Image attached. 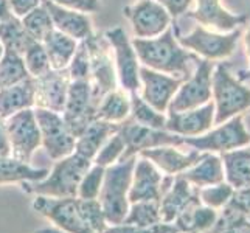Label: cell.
Returning a JSON list of instances; mask_svg holds the SVG:
<instances>
[{
  "instance_id": "1",
  "label": "cell",
  "mask_w": 250,
  "mask_h": 233,
  "mask_svg": "<svg viewBox=\"0 0 250 233\" xmlns=\"http://www.w3.org/2000/svg\"><path fill=\"white\" fill-rule=\"evenodd\" d=\"M132 45L142 65L171 76L182 78V80L191 76L194 67L201 61L199 56L179 44L176 27L172 25L157 38H134Z\"/></svg>"
},
{
  "instance_id": "2",
  "label": "cell",
  "mask_w": 250,
  "mask_h": 233,
  "mask_svg": "<svg viewBox=\"0 0 250 233\" xmlns=\"http://www.w3.org/2000/svg\"><path fill=\"white\" fill-rule=\"evenodd\" d=\"M92 167V160H87L76 152L56 160L45 179L36 182H22L23 193L48 197H76L78 187L85 171Z\"/></svg>"
},
{
  "instance_id": "3",
  "label": "cell",
  "mask_w": 250,
  "mask_h": 233,
  "mask_svg": "<svg viewBox=\"0 0 250 233\" xmlns=\"http://www.w3.org/2000/svg\"><path fill=\"white\" fill-rule=\"evenodd\" d=\"M137 157L120 160L104 171L103 187L98 196L107 226H120L129 210V188L132 182V172Z\"/></svg>"
},
{
  "instance_id": "4",
  "label": "cell",
  "mask_w": 250,
  "mask_h": 233,
  "mask_svg": "<svg viewBox=\"0 0 250 233\" xmlns=\"http://www.w3.org/2000/svg\"><path fill=\"white\" fill-rule=\"evenodd\" d=\"M211 101L214 105V126L250 109V89L229 70L226 63L214 65L211 76Z\"/></svg>"
},
{
  "instance_id": "5",
  "label": "cell",
  "mask_w": 250,
  "mask_h": 233,
  "mask_svg": "<svg viewBox=\"0 0 250 233\" xmlns=\"http://www.w3.org/2000/svg\"><path fill=\"white\" fill-rule=\"evenodd\" d=\"M241 34H243L241 27L229 33H218L197 23L188 34H179V30L176 28L179 44L208 61H224L230 58L238 47Z\"/></svg>"
},
{
  "instance_id": "6",
  "label": "cell",
  "mask_w": 250,
  "mask_h": 233,
  "mask_svg": "<svg viewBox=\"0 0 250 233\" xmlns=\"http://www.w3.org/2000/svg\"><path fill=\"white\" fill-rule=\"evenodd\" d=\"M184 145L201 152H229L250 145V132L244 125L243 115L227 120L208 132L197 137H185Z\"/></svg>"
},
{
  "instance_id": "7",
  "label": "cell",
  "mask_w": 250,
  "mask_h": 233,
  "mask_svg": "<svg viewBox=\"0 0 250 233\" xmlns=\"http://www.w3.org/2000/svg\"><path fill=\"white\" fill-rule=\"evenodd\" d=\"M89 50L90 63V84L98 103L106 93L118 89V78L112 58V50L104 34L92 33L87 39H84Z\"/></svg>"
},
{
  "instance_id": "8",
  "label": "cell",
  "mask_w": 250,
  "mask_h": 233,
  "mask_svg": "<svg viewBox=\"0 0 250 233\" xmlns=\"http://www.w3.org/2000/svg\"><path fill=\"white\" fill-rule=\"evenodd\" d=\"M104 38L107 39L112 55H114L118 84L129 93L139 92L142 64L132 45V41L127 38V33L122 27H114L104 31Z\"/></svg>"
},
{
  "instance_id": "9",
  "label": "cell",
  "mask_w": 250,
  "mask_h": 233,
  "mask_svg": "<svg viewBox=\"0 0 250 233\" xmlns=\"http://www.w3.org/2000/svg\"><path fill=\"white\" fill-rule=\"evenodd\" d=\"M33 210L65 233H93L83 218L78 197L36 196V199L33 201Z\"/></svg>"
},
{
  "instance_id": "10",
  "label": "cell",
  "mask_w": 250,
  "mask_h": 233,
  "mask_svg": "<svg viewBox=\"0 0 250 233\" xmlns=\"http://www.w3.org/2000/svg\"><path fill=\"white\" fill-rule=\"evenodd\" d=\"M34 115L41 131V146H44L50 159L59 160L75 152L76 137L67 126L62 114L34 107Z\"/></svg>"
},
{
  "instance_id": "11",
  "label": "cell",
  "mask_w": 250,
  "mask_h": 233,
  "mask_svg": "<svg viewBox=\"0 0 250 233\" xmlns=\"http://www.w3.org/2000/svg\"><path fill=\"white\" fill-rule=\"evenodd\" d=\"M214 63L201 59L191 76L180 84L179 90L172 97L167 112H182L201 107L211 101V76Z\"/></svg>"
},
{
  "instance_id": "12",
  "label": "cell",
  "mask_w": 250,
  "mask_h": 233,
  "mask_svg": "<svg viewBox=\"0 0 250 233\" xmlns=\"http://www.w3.org/2000/svg\"><path fill=\"white\" fill-rule=\"evenodd\" d=\"M11 157L30 163L33 154L41 146V131L34 115V107L25 109L5 118Z\"/></svg>"
},
{
  "instance_id": "13",
  "label": "cell",
  "mask_w": 250,
  "mask_h": 233,
  "mask_svg": "<svg viewBox=\"0 0 250 233\" xmlns=\"http://www.w3.org/2000/svg\"><path fill=\"white\" fill-rule=\"evenodd\" d=\"M118 131L125 140V152L120 160L139 157L142 151L157 148V146H184V137L168 132L167 129H152L148 126H142L132 122L131 118L120 123Z\"/></svg>"
},
{
  "instance_id": "14",
  "label": "cell",
  "mask_w": 250,
  "mask_h": 233,
  "mask_svg": "<svg viewBox=\"0 0 250 233\" xmlns=\"http://www.w3.org/2000/svg\"><path fill=\"white\" fill-rule=\"evenodd\" d=\"M98 100L95 97L90 81H72L68 87L62 118L75 137H78L85 127L97 118Z\"/></svg>"
},
{
  "instance_id": "15",
  "label": "cell",
  "mask_w": 250,
  "mask_h": 233,
  "mask_svg": "<svg viewBox=\"0 0 250 233\" xmlns=\"http://www.w3.org/2000/svg\"><path fill=\"white\" fill-rule=\"evenodd\" d=\"M172 180H174V176L162 174V171L148 159L137 157L132 172V182L127 194L129 204L142 201L160 202L162 196L168 191Z\"/></svg>"
},
{
  "instance_id": "16",
  "label": "cell",
  "mask_w": 250,
  "mask_h": 233,
  "mask_svg": "<svg viewBox=\"0 0 250 233\" xmlns=\"http://www.w3.org/2000/svg\"><path fill=\"white\" fill-rule=\"evenodd\" d=\"M137 39L157 38L171 27V16L157 0H139L123 10Z\"/></svg>"
},
{
  "instance_id": "17",
  "label": "cell",
  "mask_w": 250,
  "mask_h": 233,
  "mask_svg": "<svg viewBox=\"0 0 250 233\" xmlns=\"http://www.w3.org/2000/svg\"><path fill=\"white\" fill-rule=\"evenodd\" d=\"M34 80V107L48 109L62 114L65 107L68 87H70V75L68 70H50Z\"/></svg>"
},
{
  "instance_id": "18",
  "label": "cell",
  "mask_w": 250,
  "mask_h": 233,
  "mask_svg": "<svg viewBox=\"0 0 250 233\" xmlns=\"http://www.w3.org/2000/svg\"><path fill=\"white\" fill-rule=\"evenodd\" d=\"M185 80L176 78L167 73H162L157 70H152L142 65L140 67V89H142V98L152 106L156 110L167 114L168 106L172 97L179 90L180 84Z\"/></svg>"
},
{
  "instance_id": "19",
  "label": "cell",
  "mask_w": 250,
  "mask_h": 233,
  "mask_svg": "<svg viewBox=\"0 0 250 233\" xmlns=\"http://www.w3.org/2000/svg\"><path fill=\"white\" fill-rule=\"evenodd\" d=\"M194 10L187 16L202 27L218 33H229L249 22V14H233L222 6L221 0H194Z\"/></svg>"
},
{
  "instance_id": "20",
  "label": "cell",
  "mask_w": 250,
  "mask_h": 233,
  "mask_svg": "<svg viewBox=\"0 0 250 233\" xmlns=\"http://www.w3.org/2000/svg\"><path fill=\"white\" fill-rule=\"evenodd\" d=\"M214 126V105L213 101L207 105L182 110V112H167L165 129L180 137H197L208 132Z\"/></svg>"
},
{
  "instance_id": "21",
  "label": "cell",
  "mask_w": 250,
  "mask_h": 233,
  "mask_svg": "<svg viewBox=\"0 0 250 233\" xmlns=\"http://www.w3.org/2000/svg\"><path fill=\"white\" fill-rule=\"evenodd\" d=\"M204 154L205 152L196 151L193 148L188 152H182L179 146H157V148L142 151L139 157L152 162L163 174L177 176L199 162L204 157Z\"/></svg>"
},
{
  "instance_id": "22",
  "label": "cell",
  "mask_w": 250,
  "mask_h": 233,
  "mask_svg": "<svg viewBox=\"0 0 250 233\" xmlns=\"http://www.w3.org/2000/svg\"><path fill=\"white\" fill-rule=\"evenodd\" d=\"M42 5L47 8L51 21H53L55 30L67 34V36L76 39L78 42L87 39L93 33L89 14L67 10V8L59 6L53 2H50V0H42Z\"/></svg>"
},
{
  "instance_id": "23",
  "label": "cell",
  "mask_w": 250,
  "mask_h": 233,
  "mask_svg": "<svg viewBox=\"0 0 250 233\" xmlns=\"http://www.w3.org/2000/svg\"><path fill=\"white\" fill-rule=\"evenodd\" d=\"M196 197H199V188L188 184L184 177L174 176L171 187L168 188V191L162 196V199L159 202L162 222L172 224V221L177 218V214L182 212L189 202L194 201Z\"/></svg>"
},
{
  "instance_id": "24",
  "label": "cell",
  "mask_w": 250,
  "mask_h": 233,
  "mask_svg": "<svg viewBox=\"0 0 250 233\" xmlns=\"http://www.w3.org/2000/svg\"><path fill=\"white\" fill-rule=\"evenodd\" d=\"M218 214V210L204 205L199 197H196L177 214L172 224L182 233H208L216 224Z\"/></svg>"
},
{
  "instance_id": "25",
  "label": "cell",
  "mask_w": 250,
  "mask_h": 233,
  "mask_svg": "<svg viewBox=\"0 0 250 233\" xmlns=\"http://www.w3.org/2000/svg\"><path fill=\"white\" fill-rule=\"evenodd\" d=\"M177 176L184 177L188 184H191L196 188L216 185L226 180L222 159H221V155L214 152H205L204 157L199 162L194 163L191 168L185 169L184 172H180Z\"/></svg>"
},
{
  "instance_id": "26",
  "label": "cell",
  "mask_w": 250,
  "mask_h": 233,
  "mask_svg": "<svg viewBox=\"0 0 250 233\" xmlns=\"http://www.w3.org/2000/svg\"><path fill=\"white\" fill-rule=\"evenodd\" d=\"M120 125L109 123L104 120L95 118L84 131L76 137L75 142V152L81 157L93 160L97 152L101 149V146L107 142V139L118 131Z\"/></svg>"
},
{
  "instance_id": "27",
  "label": "cell",
  "mask_w": 250,
  "mask_h": 233,
  "mask_svg": "<svg viewBox=\"0 0 250 233\" xmlns=\"http://www.w3.org/2000/svg\"><path fill=\"white\" fill-rule=\"evenodd\" d=\"M31 107H34V80L31 76L11 87L0 89V117L8 118Z\"/></svg>"
},
{
  "instance_id": "28",
  "label": "cell",
  "mask_w": 250,
  "mask_h": 233,
  "mask_svg": "<svg viewBox=\"0 0 250 233\" xmlns=\"http://www.w3.org/2000/svg\"><path fill=\"white\" fill-rule=\"evenodd\" d=\"M224 165L226 182L233 190L250 187V145L219 154Z\"/></svg>"
},
{
  "instance_id": "29",
  "label": "cell",
  "mask_w": 250,
  "mask_h": 233,
  "mask_svg": "<svg viewBox=\"0 0 250 233\" xmlns=\"http://www.w3.org/2000/svg\"><path fill=\"white\" fill-rule=\"evenodd\" d=\"M45 168H34L30 163L21 162L11 155H0V185L36 182L48 174Z\"/></svg>"
},
{
  "instance_id": "30",
  "label": "cell",
  "mask_w": 250,
  "mask_h": 233,
  "mask_svg": "<svg viewBox=\"0 0 250 233\" xmlns=\"http://www.w3.org/2000/svg\"><path fill=\"white\" fill-rule=\"evenodd\" d=\"M42 44H44V48L47 51L51 68H55V70H64L70 64L72 58L75 56V51L78 48L80 42L61 31L53 30Z\"/></svg>"
},
{
  "instance_id": "31",
  "label": "cell",
  "mask_w": 250,
  "mask_h": 233,
  "mask_svg": "<svg viewBox=\"0 0 250 233\" xmlns=\"http://www.w3.org/2000/svg\"><path fill=\"white\" fill-rule=\"evenodd\" d=\"M131 115V93L115 89L103 97L97 106V118L120 125Z\"/></svg>"
},
{
  "instance_id": "32",
  "label": "cell",
  "mask_w": 250,
  "mask_h": 233,
  "mask_svg": "<svg viewBox=\"0 0 250 233\" xmlns=\"http://www.w3.org/2000/svg\"><path fill=\"white\" fill-rule=\"evenodd\" d=\"M33 39L25 31L21 19L16 16L8 17L6 21H0V42L5 50H11L16 53L23 55L25 48Z\"/></svg>"
},
{
  "instance_id": "33",
  "label": "cell",
  "mask_w": 250,
  "mask_h": 233,
  "mask_svg": "<svg viewBox=\"0 0 250 233\" xmlns=\"http://www.w3.org/2000/svg\"><path fill=\"white\" fill-rule=\"evenodd\" d=\"M162 222L159 201H142L129 205L123 226H132L139 229H148Z\"/></svg>"
},
{
  "instance_id": "34",
  "label": "cell",
  "mask_w": 250,
  "mask_h": 233,
  "mask_svg": "<svg viewBox=\"0 0 250 233\" xmlns=\"http://www.w3.org/2000/svg\"><path fill=\"white\" fill-rule=\"evenodd\" d=\"M129 118L142 126H148L152 129H165L167 125V114L149 106L139 92L131 93V115Z\"/></svg>"
},
{
  "instance_id": "35",
  "label": "cell",
  "mask_w": 250,
  "mask_h": 233,
  "mask_svg": "<svg viewBox=\"0 0 250 233\" xmlns=\"http://www.w3.org/2000/svg\"><path fill=\"white\" fill-rule=\"evenodd\" d=\"M27 78H30V73L25 67L22 55L11 50H5L2 59H0V89L11 87Z\"/></svg>"
},
{
  "instance_id": "36",
  "label": "cell",
  "mask_w": 250,
  "mask_h": 233,
  "mask_svg": "<svg viewBox=\"0 0 250 233\" xmlns=\"http://www.w3.org/2000/svg\"><path fill=\"white\" fill-rule=\"evenodd\" d=\"M208 233H250V219L236 207L227 204L219 210L216 224Z\"/></svg>"
},
{
  "instance_id": "37",
  "label": "cell",
  "mask_w": 250,
  "mask_h": 233,
  "mask_svg": "<svg viewBox=\"0 0 250 233\" xmlns=\"http://www.w3.org/2000/svg\"><path fill=\"white\" fill-rule=\"evenodd\" d=\"M21 22H22L28 36L33 41H38V42H44L48 34L55 30L53 21H51L47 8L42 3H41V6L36 8V10H33L27 16H23Z\"/></svg>"
},
{
  "instance_id": "38",
  "label": "cell",
  "mask_w": 250,
  "mask_h": 233,
  "mask_svg": "<svg viewBox=\"0 0 250 233\" xmlns=\"http://www.w3.org/2000/svg\"><path fill=\"white\" fill-rule=\"evenodd\" d=\"M22 58H23L25 67H27V70L31 78H38L41 75H44L51 68L47 51H45L42 42L31 41L28 47L25 48Z\"/></svg>"
},
{
  "instance_id": "39",
  "label": "cell",
  "mask_w": 250,
  "mask_h": 233,
  "mask_svg": "<svg viewBox=\"0 0 250 233\" xmlns=\"http://www.w3.org/2000/svg\"><path fill=\"white\" fill-rule=\"evenodd\" d=\"M233 193H235L233 187L229 185L226 180H224V182L216 184V185L199 188V199L204 205L219 212L230 202Z\"/></svg>"
},
{
  "instance_id": "40",
  "label": "cell",
  "mask_w": 250,
  "mask_h": 233,
  "mask_svg": "<svg viewBox=\"0 0 250 233\" xmlns=\"http://www.w3.org/2000/svg\"><path fill=\"white\" fill-rule=\"evenodd\" d=\"M123 152H125V140H123L122 134H120V131H117L115 134H112L109 137L104 145L101 146V149L93 157L92 163L100 165L103 168H107L122 159Z\"/></svg>"
},
{
  "instance_id": "41",
  "label": "cell",
  "mask_w": 250,
  "mask_h": 233,
  "mask_svg": "<svg viewBox=\"0 0 250 233\" xmlns=\"http://www.w3.org/2000/svg\"><path fill=\"white\" fill-rule=\"evenodd\" d=\"M104 171L106 168L92 163V167L85 171V174L81 179L76 197H80V199H98L103 187V179H104Z\"/></svg>"
},
{
  "instance_id": "42",
  "label": "cell",
  "mask_w": 250,
  "mask_h": 233,
  "mask_svg": "<svg viewBox=\"0 0 250 233\" xmlns=\"http://www.w3.org/2000/svg\"><path fill=\"white\" fill-rule=\"evenodd\" d=\"M78 201H80V209L83 213V218L89 224L92 232L93 233H104L109 226L106 222L100 201L98 199H80V197H78Z\"/></svg>"
},
{
  "instance_id": "43",
  "label": "cell",
  "mask_w": 250,
  "mask_h": 233,
  "mask_svg": "<svg viewBox=\"0 0 250 233\" xmlns=\"http://www.w3.org/2000/svg\"><path fill=\"white\" fill-rule=\"evenodd\" d=\"M72 81H90V63H89V50L85 42L81 41L75 51L70 64L67 67Z\"/></svg>"
},
{
  "instance_id": "44",
  "label": "cell",
  "mask_w": 250,
  "mask_h": 233,
  "mask_svg": "<svg viewBox=\"0 0 250 233\" xmlns=\"http://www.w3.org/2000/svg\"><path fill=\"white\" fill-rule=\"evenodd\" d=\"M50 2L84 14H93L101 10V0H50Z\"/></svg>"
},
{
  "instance_id": "45",
  "label": "cell",
  "mask_w": 250,
  "mask_h": 233,
  "mask_svg": "<svg viewBox=\"0 0 250 233\" xmlns=\"http://www.w3.org/2000/svg\"><path fill=\"white\" fill-rule=\"evenodd\" d=\"M41 3L42 0H8V8H10V13L13 16H16L17 19H22L23 16L41 6Z\"/></svg>"
},
{
  "instance_id": "46",
  "label": "cell",
  "mask_w": 250,
  "mask_h": 233,
  "mask_svg": "<svg viewBox=\"0 0 250 233\" xmlns=\"http://www.w3.org/2000/svg\"><path fill=\"white\" fill-rule=\"evenodd\" d=\"M157 2L168 11L171 19H176L189 11L194 0H157Z\"/></svg>"
},
{
  "instance_id": "47",
  "label": "cell",
  "mask_w": 250,
  "mask_h": 233,
  "mask_svg": "<svg viewBox=\"0 0 250 233\" xmlns=\"http://www.w3.org/2000/svg\"><path fill=\"white\" fill-rule=\"evenodd\" d=\"M0 155H11L10 140H8L6 122L3 117H0Z\"/></svg>"
},
{
  "instance_id": "48",
  "label": "cell",
  "mask_w": 250,
  "mask_h": 233,
  "mask_svg": "<svg viewBox=\"0 0 250 233\" xmlns=\"http://www.w3.org/2000/svg\"><path fill=\"white\" fill-rule=\"evenodd\" d=\"M244 47H246V55H247V59H249V63H250V27H249V30L246 31V34H244ZM238 80L241 81V83H244V81H250V64H249V68L247 70H239L238 72Z\"/></svg>"
},
{
  "instance_id": "49",
  "label": "cell",
  "mask_w": 250,
  "mask_h": 233,
  "mask_svg": "<svg viewBox=\"0 0 250 233\" xmlns=\"http://www.w3.org/2000/svg\"><path fill=\"white\" fill-rule=\"evenodd\" d=\"M13 14L10 13V8H8V0H0V21H6Z\"/></svg>"
},
{
  "instance_id": "50",
  "label": "cell",
  "mask_w": 250,
  "mask_h": 233,
  "mask_svg": "<svg viewBox=\"0 0 250 233\" xmlns=\"http://www.w3.org/2000/svg\"><path fill=\"white\" fill-rule=\"evenodd\" d=\"M34 233H65V232L59 230V229H39V230H36Z\"/></svg>"
},
{
  "instance_id": "51",
  "label": "cell",
  "mask_w": 250,
  "mask_h": 233,
  "mask_svg": "<svg viewBox=\"0 0 250 233\" xmlns=\"http://www.w3.org/2000/svg\"><path fill=\"white\" fill-rule=\"evenodd\" d=\"M3 53H5V48H3V45H2V42H0V59H2Z\"/></svg>"
},
{
  "instance_id": "52",
  "label": "cell",
  "mask_w": 250,
  "mask_h": 233,
  "mask_svg": "<svg viewBox=\"0 0 250 233\" xmlns=\"http://www.w3.org/2000/svg\"><path fill=\"white\" fill-rule=\"evenodd\" d=\"M247 218L250 219V205H249V210H247Z\"/></svg>"
}]
</instances>
